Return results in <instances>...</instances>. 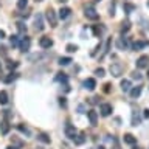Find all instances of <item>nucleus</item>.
Masks as SVG:
<instances>
[{"instance_id": "e433bc0d", "label": "nucleus", "mask_w": 149, "mask_h": 149, "mask_svg": "<svg viewBox=\"0 0 149 149\" xmlns=\"http://www.w3.org/2000/svg\"><path fill=\"white\" fill-rule=\"evenodd\" d=\"M3 115H5V120H11V116H13V113H11V110H5L3 112Z\"/></svg>"}, {"instance_id": "1a4fd4ad", "label": "nucleus", "mask_w": 149, "mask_h": 149, "mask_svg": "<svg viewBox=\"0 0 149 149\" xmlns=\"http://www.w3.org/2000/svg\"><path fill=\"white\" fill-rule=\"evenodd\" d=\"M9 129H11V124H9L8 120H3L2 123H0V134L2 135H8Z\"/></svg>"}, {"instance_id": "72a5a7b5", "label": "nucleus", "mask_w": 149, "mask_h": 149, "mask_svg": "<svg viewBox=\"0 0 149 149\" xmlns=\"http://www.w3.org/2000/svg\"><path fill=\"white\" fill-rule=\"evenodd\" d=\"M65 50L68 51V53H74V51L78 50V45H73V44H68L67 47H65Z\"/></svg>"}, {"instance_id": "8fccbe9b", "label": "nucleus", "mask_w": 149, "mask_h": 149, "mask_svg": "<svg viewBox=\"0 0 149 149\" xmlns=\"http://www.w3.org/2000/svg\"><path fill=\"white\" fill-rule=\"evenodd\" d=\"M95 2H101V0H95Z\"/></svg>"}, {"instance_id": "6e6552de", "label": "nucleus", "mask_w": 149, "mask_h": 149, "mask_svg": "<svg viewBox=\"0 0 149 149\" xmlns=\"http://www.w3.org/2000/svg\"><path fill=\"white\" fill-rule=\"evenodd\" d=\"M39 45L42 47V48H50V47H53V40L50 39L48 36H44V37H40V40H39Z\"/></svg>"}, {"instance_id": "aec40b11", "label": "nucleus", "mask_w": 149, "mask_h": 149, "mask_svg": "<svg viewBox=\"0 0 149 149\" xmlns=\"http://www.w3.org/2000/svg\"><path fill=\"white\" fill-rule=\"evenodd\" d=\"M140 95H141V86H137V87L130 88V96L132 98H138Z\"/></svg>"}, {"instance_id": "20e7f679", "label": "nucleus", "mask_w": 149, "mask_h": 149, "mask_svg": "<svg viewBox=\"0 0 149 149\" xmlns=\"http://www.w3.org/2000/svg\"><path fill=\"white\" fill-rule=\"evenodd\" d=\"M78 135L76 129H74V126H72L70 123L65 124V137H68L70 140H74V137Z\"/></svg>"}, {"instance_id": "ddd939ff", "label": "nucleus", "mask_w": 149, "mask_h": 149, "mask_svg": "<svg viewBox=\"0 0 149 149\" xmlns=\"http://www.w3.org/2000/svg\"><path fill=\"white\" fill-rule=\"evenodd\" d=\"M148 45H149V40H137V42L132 44V50L138 51V50H141V48H144V47H148Z\"/></svg>"}, {"instance_id": "bb28decb", "label": "nucleus", "mask_w": 149, "mask_h": 149, "mask_svg": "<svg viewBox=\"0 0 149 149\" xmlns=\"http://www.w3.org/2000/svg\"><path fill=\"white\" fill-rule=\"evenodd\" d=\"M123 8H124V13H126V14H130V13L135 9V5H132V3H124Z\"/></svg>"}, {"instance_id": "9d476101", "label": "nucleus", "mask_w": 149, "mask_h": 149, "mask_svg": "<svg viewBox=\"0 0 149 149\" xmlns=\"http://www.w3.org/2000/svg\"><path fill=\"white\" fill-rule=\"evenodd\" d=\"M100 112H101V115H102V116H109V115L112 113V106H110V104H107V102H104V104H101Z\"/></svg>"}, {"instance_id": "603ef678", "label": "nucleus", "mask_w": 149, "mask_h": 149, "mask_svg": "<svg viewBox=\"0 0 149 149\" xmlns=\"http://www.w3.org/2000/svg\"><path fill=\"white\" fill-rule=\"evenodd\" d=\"M148 78H149V72H148Z\"/></svg>"}, {"instance_id": "4c0bfd02", "label": "nucleus", "mask_w": 149, "mask_h": 149, "mask_svg": "<svg viewBox=\"0 0 149 149\" xmlns=\"http://www.w3.org/2000/svg\"><path fill=\"white\" fill-rule=\"evenodd\" d=\"M132 78L137 79V81H141V74H140L138 72H132Z\"/></svg>"}, {"instance_id": "de8ad7c7", "label": "nucleus", "mask_w": 149, "mask_h": 149, "mask_svg": "<svg viewBox=\"0 0 149 149\" xmlns=\"http://www.w3.org/2000/svg\"><path fill=\"white\" fill-rule=\"evenodd\" d=\"M6 149H17V148H16V146H8Z\"/></svg>"}, {"instance_id": "0eeeda50", "label": "nucleus", "mask_w": 149, "mask_h": 149, "mask_svg": "<svg viewBox=\"0 0 149 149\" xmlns=\"http://www.w3.org/2000/svg\"><path fill=\"white\" fill-rule=\"evenodd\" d=\"M30 45H31V39H30L28 36L22 37V39H20V44H19V47H20V50L23 51V53L30 50Z\"/></svg>"}, {"instance_id": "79ce46f5", "label": "nucleus", "mask_w": 149, "mask_h": 149, "mask_svg": "<svg viewBox=\"0 0 149 149\" xmlns=\"http://www.w3.org/2000/svg\"><path fill=\"white\" fill-rule=\"evenodd\" d=\"M112 149H121V148H120V144H118V141H116L115 138H113V148H112Z\"/></svg>"}, {"instance_id": "423d86ee", "label": "nucleus", "mask_w": 149, "mask_h": 149, "mask_svg": "<svg viewBox=\"0 0 149 149\" xmlns=\"http://www.w3.org/2000/svg\"><path fill=\"white\" fill-rule=\"evenodd\" d=\"M45 28L44 25V17H42V14H37V16L34 17V30L36 31H42Z\"/></svg>"}, {"instance_id": "2f4dec72", "label": "nucleus", "mask_w": 149, "mask_h": 149, "mask_svg": "<svg viewBox=\"0 0 149 149\" xmlns=\"http://www.w3.org/2000/svg\"><path fill=\"white\" fill-rule=\"evenodd\" d=\"M28 6V0H17V8L19 9H26Z\"/></svg>"}, {"instance_id": "393cba45", "label": "nucleus", "mask_w": 149, "mask_h": 149, "mask_svg": "<svg viewBox=\"0 0 149 149\" xmlns=\"http://www.w3.org/2000/svg\"><path fill=\"white\" fill-rule=\"evenodd\" d=\"M20 37H19L17 34H13L11 37H9V42H11V47H19V44H20Z\"/></svg>"}, {"instance_id": "dca6fc26", "label": "nucleus", "mask_w": 149, "mask_h": 149, "mask_svg": "<svg viewBox=\"0 0 149 149\" xmlns=\"http://www.w3.org/2000/svg\"><path fill=\"white\" fill-rule=\"evenodd\" d=\"M140 123H141V118H140L138 112L137 110L132 112V120H130V124H132V126H138Z\"/></svg>"}, {"instance_id": "f8f14e48", "label": "nucleus", "mask_w": 149, "mask_h": 149, "mask_svg": "<svg viewBox=\"0 0 149 149\" xmlns=\"http://www.w3.org/2000/svg\"><path fill=\"white\" fill-rule=\"evenodd\" d=\"M87 116H88V121H90V124L92 126H96V123H98V113L95 110H88L87 112Z\"/></svg>"}, {"instance_id": "3c124183", "label": "nucleus", "mask_w": 149, "mask_h": 149, "mask_svg": "<svg viewBox=\"0 0 149 149\" xmlns=\"http://www.w3.org/2000/svg\"><path fill=\"white\" fill-rule=\"evenodd\" d=\"M36 2H42V0H36Z\"/></svg>"}, {"instance_id": "b1692460", "label": "nucleus", "mask_w": 149, "mask_h": 149, "mask_svg": "<svg viewBox=\"0 0 149 149\" xmlns=\"http://www.w3.org/2000/svg\"><path fill=\"white\" fill-rule=\"evenodd\" d=\"M121 90L123 92H129L130 90V81L129 79H123V81H121Z\"/></svg>"}, {"instance_id": "6ab92c4d", "label": "nucleus", "mask_w": 149, "mask_h": 149, "mask_svg": "<svg viewBox=\"0 0 149 149\" xmlns=\"http://www.w3.org/2000/svg\"><path fill=\"white\" fill-rule=\"evenodd\" d=\"M16 26H17L19 34H22V36H25V34H26V25H25L23 22H17V23H16Z\"/></svg>"}, {"instance_id": "f257e3e1", "label": "nucleus", "mask_w": 149, "mask_h": 149, "mask_svg": "<svg viewBox=\"0 0 149 149\" xmlns=\"http://www.w3.org/2000/svg\"><path fill=\"white\" fill-rule=\"evenodd\" d=\"M84 16H86L88 20H98L100 19V14L96 13V9L92 6V5H87L86 8H84Z\"/></svg>"}, {"instance_id": "a878e982", "label": "nucleus", "mask_w": 149, "mask_h": 149, "mask_svg": "<svg viewBox=\"0 0 149 149\" xmlns=\"http://www.w3.org/2000/svg\"><path fill=\"white\" fill-rule=\"evenodd\" d=\"M127 47H129V44H127V39L121 37V39L118 40V48H120V50H126Z\"/></svg>"}, {"instance_id": "7c9ffc66", "label": "nucleus", "mask_w": 149, "mask_h": 149, "mask_svg": "<svg viewBox=\"0 0 149 149\" xmlns=\"http://www.w3.org/2000/svg\"><path fill=\"white\" fill-rule=\"evenodd\" d=\"M17 129L20 130L22 134H25L26 137H30V129H28L26 126H23V124H17Z\"/></svg>"}, {"instance_id": "49530a36", "label": "nucleus", "mask_w": 149, "mask_h": 149, "mask_svg": "<svg viewBox=\"0 0 149 149\" xmlns=\"http://www.w3.org/2000/svg\"><path fill=\"white\" fill-rule=\"evenodd\" d=\"M59 3H65V2H68V0H58Z\"/></svg>"}, {"instance_id": "864d4df0", "label": "nucleus", "mask_w": 149, "mask_h": 149, "mask_svg": "<svg viewBox=\"0 0 149 149\" xmlns=\"http://www.w3.org/2000/svg\"><path fill=\"white\" fill-rule=\"evenodd\" d=\"M0 70H2V65H0Z\"/></svg>"}, {"instance_id": "5701e85b", "label": "nucleus", "mask_w": 149, "mask_h": 149, "mask_svg": "<svg viewBox=\"0 0 149 149\" xmlns=\"http://www.w3.org/2000/svg\"><path fill=\"white\" fill-rule=\"evenodd\" d=\"M8 93L6 92H5V90H2V92H0V104H2V106H5V104H8Z\"/></svg>"}, {"instance_id": "a19ab883", "label": "nucleus", "mask_w": 149, "mask_h": 149, "mask_svg": "<svg viewBox=\"0 0 149 149\" xmlns=\"http://www.w3.org/2000/svg\"><path fill=\"white\" fill-rule=\"evenodd\" d=\"M110 87H112V86H110L109 82H107V84H104V92H106V93H109V92H110Z\"/></svg>"}, {"instance_id": "4be33fe9", "label": "nucleus", "mask_w": 149, "mask_h": 149, "mask_svg": "<svg viewBox=\"0 0 149 149\" xmlns=\"http://www.w3.org/2000/svg\"><path fill=\"white\" fill-rule=\"evenodd\" d=\"M17 78H19V73H16V72H11V73H9L6 78H5V82H6V84H9V82L16 81Z\"/></svg>"}, {"instance_id": "f03ea898", "label": "nucleus", "mask_w": 149, "mask_h": 149, "mask_svg": "<svg viewBox=\"0 0 149 149\" xmlns=\"http://www.w3.org/2000/svg\"><path fill=\"white\" fill-rule=\"evenodd\" d=\"M45 17H47V20H48L50 26H53V28H54L56 25H58V17H56V13H54V9H53V8H48V9H47Z\"/></svg>"}, {"instance_id": "7ed1b4c3", "label": "nucleus", "mask_w": 149, "mask_h": 149, "mask_svg": "<svg viewBox=\"0 0 149 149\" xmlns=\"http://www.w3.org/2000/svg\"><path fill=\"white\" fill-rule=\"evenodd\" d=\"M110 73H112V76H115V78H120L121 74H123V70L124 67L121 65L120 62H113V64H110Z\"/></svg>"}, {"instance_id": "9b49d317", "label": "nucleus", "mask_w": 149, "mask_h": 149, "mask_svg": "<svg viewBox=\"0 0 149 149\" xmlns=\"http://www.w3.org/2000/svg\"><path fill=\"white\" fill-rule=\"evenodd\" d=\"M92 31H93V34H95L96 37H101L102 34H104L106 28H104V25H93L92 26Z\"/></svg>"}, {"instance_id": "f3484780", "label": "nucleus", "mask_w": 149, "mask_h": 149, "mask_svg": "<svg viewBox=\"0 0 149 149\" xmlns=\"http://www.w3.org/2000/svg\"><path fill=\"white\" fill-rule=\"evenodd\" d=\"M123 140H124V143H127V144H135L137 143V138H135L132 134H124Z\"/></svg>"}, {"instance_id": "37998d69", "label": "nucleus", "mask_w": 149, "mask_h": 149, "mask_svg": "<svg viewBox=\"0 0 149 149\" xmlns=\"http://www.w3.org/2000/svg\"><path fill=\"white\" fill-rule=\"evenodd\" d=\"M143 112H144V113H143V116H144V118H149V109H144Z\"/></svg>"}, {"instance_id": "2eb2a0df", "label": "nucleus", "mask_w": 149, "mask_h": 149, "mask_svg": "<svg viewBox=\"0 0 149 149\" xmlns=\"http://www.w3.org/2000/svg\"><path fill=\"white\" fill-rule=\"evenodd\" d=\"M70 14H72V9H70V8H65V6H64V8L59 9V17L62 19V20H64V19H67Z\"/></svg>"}, {"instance_id": "412c9836", "label": "nucleus", "mask_w": 149, "mask_h": 149, "mask_svg": "<svg viewBox=\"0 0 149 149\" xmlns=\"http://www.w3.org/2000/svg\"><path fill=\"white\" fill-rule=\"evenodd\" d=\"M84 141H86V135H84L82 132H81V134H78L76 137H74V144H78V146L84 144Z\"/></svg>"}, {"instance_id": "c9c22d12", "label": "nucleus", "mask_w": 149, "mask_h": 149, "mask_svg": "<svg viewBox=\"0 0 149 149\" xmlns=\"http://www.w3.org/2000/svg\"><path fill=\"white\" fill-rule=\"evenodd\" d=\"M104 73H106L104 68H96V70H95V74H96V76H100V78L104 76Z\"/></svg>"}, {"instance_id": "4468645a", "label": "nucleus", "mask_w": 149, "mask_h": 149, "mask_svg": "<svg viewBox=\"0 0 149 149\" xmlns=\"http://www.w3.org/2000/svg\"><path fill=\"white\" fill-rule=\"evenodd\" d=\"M84 86H86V88H88V90H93V88L96 87V81L93 78H87L86 81H84Z\"/></svg>"}, {"instance_id": "5fc2aeb1", "label": "nucleus", "mask_w": 149, "mask_h": 149, "mask_svg": "<svg viewBox=\"0 0 149 149\" xmlns=\"http://www.w3.org/2000/svg\"><path fill=\"white\" fill-rule=\"evenodd\" d=\"M148 6H149V2H148Z\"/></svg>"}, {"instance_id": "c03bdc74", "label": "nucleus", "mask_w": 149, "mask_h": 149, "mask_svg": "<svg viewBox=\"0 0 149 149\" xmlns=\"http://www.w3.org/2000/svg\"><path fill=\"white\" fill-rule=\"evenodd\" d=\"M20 16H22V17H25V19H26L28 16H30V13H28V11H25V13H22V14H20Z\"/></svg>"}, {"instance_id": "a211bd4d", "label": "nucleus", "mask_w": 149, "mask_h": 149, "mask_svg": "<svg viewBox=\"0 0 149 149\" xmlns=\"http://www.w3.org/2000/svg\"><path fill=\"white\" fill-rule=\"evenodd\" d=\"M130 30V22L126 19V20L121 22V28H120V31H121V34H124V33H127Z\"/></svg>"}, {"instance_id": "c756f323", "label": "nucleus", "mask_w": 149, "mask_h": 149, "mask_svg": "<svg viewBox=\"0 0 149 149\" xmlns=\"http://www.w3.org/2000/svg\"><path fill=\"white\" fill-rule=\"evenodd\" d=\"M37 140H40L42 143H47V144H48V143L51 141V140H50V137H48L47 134H39V135H37Z\"/></svg>"}, {"instance_id": "cd10ccee", "label": "nucleus", "mask_w": 149, "mask_h": 149, "mask_svg": "<svg viewBox=\"0 0 149 149\" xmlns=\"http://www.w3.org/2000/svg\"><path fill=\"white\" fill-rule=\"evenodd\" d=\"M56 81H58V82H67V74L62 73V72H59L58 74H56Z\"/></svg>"}, {"instance_id": "39448f33", "label": "nucleus", "mask_w": 149, "mask_h": 149, "mask_svg": "<svg viewBox=\"0 0 149 149\" xmlns=\"http://www.w3.org/2000/svg\"><path fill=\"white\" fill-rule=\"evenodd\" d=\"M135 65H137V68H146L149 65V56H146V54L140 56L137 59V62H135Z\"/></svg>"}, {"instance_id": "a18cd8bd", "label": "nucleus", "mask_w": 149, "mask_h": 149, "mask_svg": "<svg viewBox=\"0 0 149 149\" xmlns=\"http://www.w3.org/2000/svg\"><path fill=\"white\" fill-rule=\"evenodd\" d=\"M3 37H5V31L0 30V39H3Z\"/></svg>"}, {"instance_id": "58836bf2", "label": "nucleus", "mask_w": 149, "mask_h": 149, "mask_svg": "<svg viewBox=\"0 0 149 149\" xmlns=\"http://www.w3.org/2000/svg\"><path fill=\"white\" fill-rule=\"evenodd\" d=\"M98 100H100L98 96H92L90 100H88V102H90V104H98Z\"/></svg>"}, {"instance_id": "09e8293b", "label": "nucleus", "mask_w": 149, "mask_h": 149, "mask_svg": "<svg viewBox=\"0 0 149 149\" xmlns=\"http://www.w3.org/2000/svg\"><path fill=\"white\" fill-rule=\"evenodd\" d=\"M96 149H106L104 146H100V148H96Z\"/></svg>"}, {"instance_id": "473e14b6", "label": "nucleus", "mask_w": 149, "mask_h": 149, "mask_svg": "<svg viewBox=\"0 0 149 149\" xmlns=\"http://www.w3.org/2000/svg\"><path fill=\"white\" fill-rule=\"evenodd\" d=\"M6 67H8L9 70H14V68L19 67V62H17V61H8V62H6Z\"/></svg>"}, {"instance_id": "ea45409f", "label": "nucleus", "mask_w": 149, "mask_h": 149, "mask_svg": "<svg viewBox=\"0 0 149 149\" xmlns=\"http://www.w3.org/2000/svg\"><path fill=\"white\" fill-rule=\"evenodd\" d=\"M59 104L62 107H67V101H65V98H59Z\"/></svg>"}, {"instance_id": "f704fd0d", "label": "nucleus", "mask_w": 149, "mask_h": 149, "mask_svg": "<svg viewBox=\"0 0 149 149\" xmlns=\"http://www.w3.org/2000/svg\"><path fill=\"white\" fill-rule=\"evenodd\" d=\"M70 62H72V59H70V58H61L59 59V65H68Z\"/></svg>"}, {"instance_id": "c85d7f7f", "label": "nucleus", "mask_w": 149, "mask_h": 149, "mask_svg": "<svg viewBox=\"0 0 149 149\" xmlns=\"http://www.w3.org/2000/svg\"><path fill=\"white\" fill-rule=\"evenodd\" d=\"M11 143H13V144H14V146H16V148H22L23 144H25V143L22 141V140H19L17 137H11Z\"/></svg>"}]
</instances>
